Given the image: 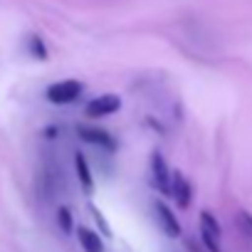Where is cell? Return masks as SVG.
Masks as SVG:
<instances>
[{"mask_svg": "<svg viewBox=\"0 0 252 252\" xmlns=\"http://www.w3.org/2000/svg\"><path fill=\"white\" fill-rule=\"evenodd\" d=\"M77 240H79V245H82L84 252H104L101 237L94 230H89V227H77Z\"/></svg>", "mask_w": 252, "mask_h": 252, "instance_id": "cell-9", "label": "cell"}, {"mask_svg": "<svg viewBox=\"0 0 252 252\" xmlns=\"http://www.w3.org/2000/svg\"><path fill=\"white\" fill-rule=\"evenodd\" d=\"M82 89H84L82 82H77V79H62V82L50 84L47 92H45V96L52 104H72L82 94Z\"/></svg>", "mask_w": 252, "mask_h": 252, "instance_id": "cell-1", "label": "cell"}, {"mask_svg": "<svg viewBox=\"0 0 252 252\" xmlns=\"http://www.w3.org/2000/svg\"><path fill=\"white\" fill-rule=\"evenodd\" d=\"M74 168H77V178H79L82 190H84L87 195H92V190H94V176H92V168H89L84 154H77V156H74Z\"/></svg>", "mask_w": 252, "mask_h": 252, "instance_id": "cell-8", "label": "cell"}, {"mask_svg": "<svg viewBox=\"0 0 252 252\" xmlns=\"http://www.w3.org/2000/svg\"><path fill=\"white\" fill-rule=\"evenodd\" d=\"M200 237L208 252H220V222L213 213L203 210L200 213Z\"/></svg>", "mask_w": 252, "mask_h": 252, "instance_id": "cell-2", "label": "cell"}, {"mask_svg": "<svg viewBox=\"0 0 252 252\" xmlns=\"http://www.w3.org/2000/svg\"><path fill=\"white\" fill-rule=\"evenodd\" d=\"M171 195L176 198V203H178L181 208H188V205H190L193 186H190V181H188L181 171H176V173L171 176Z\"/></svg>", "mask_w": 252, "mask_h": 252, "instance_id": "cell-6", "label": "cell"}, {"mask_svg": "<svg viewBox=\"0 0 252 252\" xmlns=\"http://www.w3.org/2000/svg\"><path fill=\"white\" fill-rule=\"evenodd\" d=\"M235 220H237V227L252 240V215H250L247 210H240V213L235 215Z\"/></svg>", "mask_w": 252, "mask_h": 252, "instance_id": "cell-11", "label": "cell"}, {"mask_svg": "<svg viewBox=\"0 0 252 252\" xmlns=\"http://www.w3.org/2000/svg\"><path fill=\"white\" fill-rule=\"evenodd\" d=\"M57 220H60L62 232H72V213H69L67 208H60V210H57Z\"/></svg>", "mask_w": 252, "mask_h": 252, "instance_id": "cell-12", "label": "cell"}, {"mask_svg": "<svg viewBox=\"0 0 252 252\" xmlns=\"http://www.w3.org/2000/svg\"><path fill=\"white\" fill-rule=\"evenodd\" d=\"M154 213H156V220H158L161 230H163L168 237H178V235H181V222H178V218L173 215V210H171L163 200H156V203H154Z\"/></svg>", "mask_w": 252, "mask_h": 252, "instance_id": "cell-5", "label": "cell"}, {"mask_svg": "<svg viewBox=\"0 0 252 252\" xmlns=\"http://www.w3.org/2000/svg\"><path fill=\"white\" fill-rule=\"evenodd\" d=\"M119 109H121V99L116 94H101V96H96V99H92L87 104L84 114L89 119H104V116H109V114H114Z\"/></svg>", "mask_w": 252, "mask_h": 252, "instance_id": "cell-3", "label": "cell"}, {"mask_svg": "<svg viewBox=\"0 0 252 252\" xmlns=\"http://www.w3.org/2000/svg\"><path fill=\"white\" fill-rule=\"evenodd\" d=\"M28 52L35 57V60H47V47H45V40L40 35H30L28 37Z\"/></svg>", "mask_w": 252, "mask_h": 252, "instance_id": "cell-10", "label": "cell"}, {"mask_svg": "<svg viewBox=\"0 0 252 252\" xmlns=\"http://www.w3.org/2000/svg\"><path fill=\"white\" fill-rule=\"evenodd\" d=\"M79 136H82L87 144L101 146V149H106V151H114V149H116L114 139H111L106 131H101V129H89V126H79Z\"/></svg>", "mask_w": 252, "mask_h": 252, "instance_id": "cell-7", "label": "cell"}, {"mask_svg": "<svg viewBox=\"0 0 252 252\" xmlns=\"http://www.w3.org/2000/svg\"><path fill=\"white\" fill-rule=\"evenodd\" d=\"M151 176H154V186L163 195H171V176L173 173L168 171V163H166V158L158 151L151 154Z\"/></svg>", "mask_w": 252, "mask_h": 252, "instance_id": "cell-4", "label": "cell"}]
</instances>
